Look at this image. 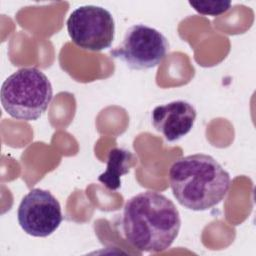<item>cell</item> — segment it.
<instances>
[{"mask_svg":"<svg viewBox=\"0 0 256 256\" xmlns=\"http://www.w3.org/2000/svg\"><path fill=\"white\" fill-rule=\"evenodd\" d=\"M122 227L125 239L142 252L167 250L177 238L180 213L171 199L156 191L138 193L123 208Z\"/></svg>","mask_w":256,"mask_h":256,"instance_id":"6da1fadb","label":"cell"},{"mask_svg":"<svg viewBox=\"0 0 256 256\" xmlns=\"http://www.w3.org/2000/svg\"><path fill=\"white\" fill-rule=\"evenodd\" d=\"M189 5L203 15L217 16L225 13L230 7V1H189Z\"/></svg>","mask_w":256,"mask_h":256,"instance_id":"9c48e42d","label":"cell"},{"mask_svg":"<svg viewBox=\"0 0 256 256\" xmlns=\"http://www.w3.org/2000/svg\"><path fill=\"white\" fill-rule=\"evenodd\" d=\"M17 219L28 235L47 237L58 229L63 216L59 201L50 191L33 188L22 198Z\"/></svg>","mask_w":256,"mask_h":256,"instance_id":"8992f818","label":"cell"},{"mask_svg":"<svg viewBox=\"0 0 256 256\" xmlns=\"http://www.w3.org/2000/svg\"><path fill=\"white\" fill-rule=\"evenodd\" d=\"M196 110L185 100H176L155 107L151 114L153 127L166 141L175 142L187 135L195 122Z\"/></svg>","mask_w":256,"mask_h":256,"instance_id":"52a82bcc","label":"cell"},{"mask_svg":"<svg viewBox=\"0 0 256 256\" xmlns=\"http://www.w3.org/2000/svg\"><path fill=\"white\" fill-rule=\"evenodd\" d=\"M169 184L181 206L193 211H205L225 199L231 178L215 158L197 153L173 162L169 170Z\"/></svg>","mask_w":256,"mask_h":256,"instance_id":"7a4b0ae2","label":"cell"},{"mask_svg":"<svg viewBox=\"0 0 256 256\" xmlns=\"http://www.w3.org/2000/svg\"><path fill=\"white\" fill-rule=\"evenodd\" d=\"M67 31L72 42L81 49L102 51L110 48L115 36L112 14L101 6L84 5L71 12Z\"/></svg>","mask_w":256,"mask_h":256,"instance_id":"5b68a950","label":"cell"},{"mask_svg":"<svg viewBox=\"0 0 256 256\" xmlns=\"http://www.w3.org/2000/svg\"><path fill=\"white\" fill-rule=\"evenodd\" d=\"M137 158L129 150L113 148L110 150L107 159V168L98 180L107 189L115 191L121 187V177L129 173L130 168L135 165Z\"/></svg>","mask_w":256,"mask_h":256,"instance_id":"ba28073f","label":"cell"},{"mask_svg":"<svg viewBox=\"0 0 256 256\" xmlns=\"http://www.w3.org/2000/svg\"><path fill=\"white\" fill-rule=\"evenodd\" d=\"M169 50L167 38L157 29L135 24L127 29L122 43L110 50V55L130 69L147 70L159 65Z\"/></svg>","mask_w":256,"mask_h":256,"instance_id":"277c9868","label":"cell"},{"mask_svg":"<svg viewBox=\"0 0 256 256\" xmlns=\"http://www.w3.org/2000/svg\"><path fill=\"white\" fill-rule=\"evenodd\" d=\"M53 97L48 77L36 67H23L8 76L0 91L3 109L22 121H35L47 110Z\"/></svg>","mask_w":256,"mask_h":256,"instance_id":"3957f363","label":"cell"}]
</instances>
